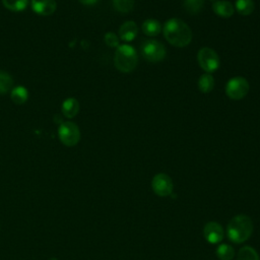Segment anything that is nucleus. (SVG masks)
Listing matches in <instances>:
<instances>
[{
  "mask_svg": "<svg viewBox=\"0 0 260 260\" xmlns=\"http://www.w3.org/2000/svg\"><path fill=\"white\" fill-rule=\"evenodd\" d=\"M253 233L252 219L245 214L234 216L226 225V236L235 244L246 242Z\"/></svg>",
  "mask_w": 260,
  "mask_h": 260,
  "instance_id": "obj_2",
  "label": "nucleus"
},
{
  "mask_svg": "<svg viewBox=\"0 0 260 260\" xmlns=\"http://www.w3.org/2000/svg\"><path fill=\"white\" fill-rule=\"evenodd\" d=\"M141 55L148 62H160L166 57V48L156 40H146L141 45Z\"/></svg>",
  "mask_w": 260,
  "mask_h": 260,
  "instance_id": "obj_4",
  "label": "nucleus"
},
{
  "mask_svg": "<svg viewBox=\"0 0 260 260\" xmlns=\"http://www.w3.org/2000/svg\"><path fill=\"white\" fill-rule=\"evenodd\" d=\"M249 92V82L242 76L231 78L225 84V94L234 101L242 100Z\"/></svg>",
  "mask_w": 260,
  "mask_h": 260,
  "instance_id": "obj_5",
  "label": "nucleus"
},
{
  "mask_svg": "<svg viewBox=\"0 0 260 260\" xmlns=\"http://www.w3.org/2000/svg\"><path fill=\"white\" fill-rule=\"evenodd\" d=\"M137 34H138L137 24L132 20L124 22L119 28V37L122 41H125V42L133 41L137 37Z\"/></svg>",
  "mask_w": 260,
  "mask_h": 260,
  "instance_id": "obj_11",
  "label": "nucleus"
},
{
  "mask_svg": "<svg viewBox=\"0 0 260 260\" xmlns=\"http://www.w3.org/2000/svg\"><path fill=\"white\" fill-rule=\"evenodd\" d=\"M58 136L64 145L74 146L80 139V131L75 123L62 122L58 128Z\"/></svg>",
  "mask_w": 260,
  "mask_h": 260,
  "instance_id": "obj_7",
  "label": "nucleus"
},
{
  "mask_svg": "<svg viewBox=\"0 0 260 260\" xmlns=\"http://www.w3.org/2000/svg\"><path fill=\"white\" fill-rule=\"evenodd\" d=\"M203 235L209 244H218L223 239L224 231L218 222L209 221L204 225Z\"/></svg>",
  "mask_w": 260,
  "mask_h": 260,
  "instance_id": "obj_9",
  "label": "nucleus"
},
{
  "mask_svg": "<svg viewBox=\"0 0 260 260\" xmlns=\"http://www.w3.org/2000/svg\"><path fill=\"white\" fill-rule=\"evenodd\" d=\"M165 39L175 47H186L192 41V31L187 23L179 18H170L162 27Z\"/></svg>",
  "mask_w": 260,
  "mask_h": 260,
  "instance_id": "obj_1",
  "label": "nucleus"
},
{
  "mask_svg": "<svg viewBox=\"0 0 260 260\" xmlns=\"http://www.w3.org/2000/svg\"><path fill=\"white\" fill-rule=\"evenodd\" d=\"M13 79L10 74L0 70V94H4L12 88Z\"/></svg>",
  "mask_w": 260,
  "mask_h": 260,
  "instance_id": "obj_21",
  "label": "nucleus"
},
{
  "mask_svg": "<svg viewBox=\"0 0 260 260\" xmlns=\"http://www.w3.org/2000/svg\"><path fill=\"white\" fill-rule=\"evenodd\" d=\"M135 0H112L114 8L121 13H129L134 7Z\"/></svg>",
  "mask_w": 260,
  "mask_h": 260,
  "instance_id": "obj_22",
  "label": "nucleus"
},
{
  "mask_svg": "<svg viewBox=\"0 0 260 260\" xmlns=\"http://www.w3.org/2000/svg\"><path fill=\"white\" fill-rule=\"evenodd\" d=\"M115 67L124 73L133 71L138 64V55L136 50L127 44L119 45L114 57Z\"/></svg>",
  "mask_w": 260,
  "mask_h": 260,
  "instance_id": "obj_3",
  "label": "nucleus"
},
{
  "mask_svg": "<svg viewBox=\"0 0 260 260\" xmlns=\"http://www.w3.org/2000/svg\"><path fill=\"white\" fill-rule=\"evenodd\" d=\"M105 43L111 48H117L119 46V38L114 32H107L105 35Z\"/></svg>",
  "mask_w": 260,
  "mask_h": 260,
  "instance_id": "obj_24",
  "label": "nucleus"
},
{
  "mask_svg": "<svg viewBox=\"0 0 260 260\" xmlns=\"http://www.w3.org/2000/svg\"><path fill=\"white\" fill-rule=\"evenodd\" d=\"M235 5L237 11L241 15H250L255 9L253 0H237Z\"/></svg>",
  "mask_w": 260,
  "mask_h": 260,
  "instance_id": "obj_18",
  "label": "nucleus"
},
{
  "mask_svg": "<svg viewBox=\"0 0 260 260\" xmlns=\"http://www.w3.org/2000/svg\"><path fill=\"white\" fill-rule=\"evenodd\" d=\"M10 98L12 100V102L16 105H22L24 104L27 99H28V91L25 87L18 85L12 88L11 93H10Z\"/></svg>",
  "mask_w": 260,
  "mask_h": 260,
  "instance_id": "obj_15",
  "label": "nucleus"
},
{
  "mask_svg": "<svg viewBox=\"0 0 260 260\" xmlns=\"http://www.w3.org/2000/svg\"><path fill=\"white\" fill-rule=\"evenodd\" d=\"M215 254L220 260H232L235 256V250L229 244H220L216 248Z\"/></svg>",
  "mask_w": 260,
  "mask_h": 260,
  "instance_id": "obj_17",
  "label": "nucleus"
},
{
  "mask_svg": "<svg viewBox=\"0 0 260 260\" xmlns=\"http://www.w3.org/2000/svg\"><path fill=\"white\" fill-rule=\"evenodd\" d=\"M238 260H260V258L254 248L250 246H244L239 250Z\"/></svg>",
  "mask_w": 260,
  "mask_h": 260,
  "instance_id": "obj_19",
  "label": "nucleus"
},
{
  "mask_svg": "<svg viewBox=\"0 0 260 260\" xmlns=\"http://www.w3.org/2000/svg\"><path fill=\"white\" fill-rule=\"evenodd\" d=\"M197 61L199 66L206 73H211L216 71L220 64L217 53L213 49L207 48V47H204L198 51Z\"/></svg>",
  "mask_w": 260,
  "mask_h": 260,
  "instance_id": "obj_6",
  "label": "nucleus"
},
{
  "mask_svg": "<svg viewBox=\"0 0 260 260\" xmlns=\"http://www.w3.org/2000/svg\"><path fill=\"white\" fill-rule=\"evenodd\" d=\"M79 103L76 99L74 98H68L66 99L63 103H62V106H61V110H62V113L63 115L66 117V118H73L77 115L78 111H79Z\"/></svg>",
  "mask_w": 260,
  "mask_h": 260,
  "instance_id": "obj_13",
  "label": "nucleus"
},
{
  "mask_svg": "<svg viewBox=\"0 0 260 260\" xmlns=\"http://www.w3.org/2000/svg\"><path fill=\"white\" fill-rule=\"evenodd\" d=\"M204 5V0H184L183 6L190 14H197L201 11Z\"/></svg>",
  "mask_w": 260,
  "mask_h": 260,
  "instance_id": "obj_20",
  "label": "nucleus"
},
{
  "mask_svg": "<svg viewBox=\"0 0 260 260\" xmlns=\"http://www.w3.org/2000/svg\"><path fill=\"white\" fill-rule=\"evenodd\" d=\"M212 10L215 14H217L221 17H231L234 14L233 4L225 0L215 1L212 4Z\"/></svg>",
  "mask_w": 260,
  "mask_h": 260,
  "instance_id": "obj_12",
  "label": "nucleus"
},
{
  "mask_svg": "<svg viewBox=\"0 0 260 260\" xmlns=\"http://www.w3.org/2000/svg\"><path fill=\"white\" fill-rule=\"evenodd\" d=\"M214 87V78L211 74L209 73H205L202 74L199 77L198 80V88L204 92V93H208L210 92Z\"/></svg>",
  "mask_w": 260,
  "mask_h": 260,
  "instance_id": "obj_16",
  "label": "nucleus"
},
{
  "mask_svg": "<svg viewBox=\"0 0 260 260\" xmlns=\"http://www.w3.org/2000/svg\"><path fill=\"white\" fill-rule=\"evenodd\" d=\"M151 188L156 195L160 197H166L172 194L174 184L169 175L165 173H159L152 178Z\"/></svg>",
  "mask_w": 260,
  "mask_h": 260,
  "instance_id": "obj_8",
  "label": "nucleus"
},
{
  "mask_svg": "<svg viewBox=\"0 0 260 260\" xmlns=\"http://www.w3.org/2000/svg\"><path fill=\"white\" fill-rule=\"evenodd\" d=\"M78 1L84 5H92V4H95L99 0H78Z\"/></svg>",
  "mask_w": 260,
  "mask_h": 260,
  "instance_id": "obj_25",
  "label": "nucleus"
},
{
  "mask_svg": "<svg viewBox=\"0 0 260 260\" xmlns=\"http://www.w3.org/2000/svg\"><path fill=\"white\" fill-rule=\"evenodd\" d=\"M31 8L39 15H51L57 8L55 0H31Z\"/></svg>",
  "mask_w": 260,
  "mask_h": 260,
  "instance_id": "obj_10",
  "label": "nucleus"
},
{
  "mask_svg": "<svg viewBox=\"0 0 260 260\" xmlns=\"http://www.w3.org/2000/svg\"><path fill=\"white\" fill-rule=\"evenodd\" d=\"M2 3L5 8L17 12L23 10L27 6L28 0H2Z\"/></svg>",
  "mask_w": 260,
  "mask_h": 260,
  "instance_id": "obj_23",
  "label": "nucleus"
},
{
  "mask_svg": "<svg viewBox=\"0 0 260 260\" xmlns=\"http://www.w3.org/2000/svg\"><path fill=\"white\" fill-rule=\"evenodd\" d=\"M141 29L144 35L148 37H155L160 32L161 25L158 20L154 18H148L143 21L141 25Z\"/></svg>",
  "mask_w": 260,
  "mask_h": 260,
  "instance_id": "obj_14",
  "label": "nucleus"
}]
</instances>
